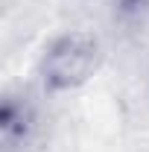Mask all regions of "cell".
Masks as SVG:
<instances>
[{"label": "cell", "instance_id": "2", "mask_svg": "<svg viewBox=\"0 0 149 152\" xmlns=\"http://www.w3.org/2000/svg\"><path fill=\"white\" fill-rule=\"evenodd\" d=\"M35 132V108L26 96L9 94L0 105V143L6 152L20 149L23 143H29V137Z\"/></svg>", "mask_w": 149, "mask_h": 152}, {"label": "cell", "instance_id": "1", "mask_svg": "<svg viewBox=\"0 0 149 152\" xmlns=\"http://www.w3.org/2000/svg\"><path fill=\"white\" fill-rule=\"evenodd\" d=\"M102 64V44L93 32L70 29L53 38L38 61V79L47 91L64 94L76 91L91 79Z\"/></svg>", "mask_w": 149, "mask_h": 152}]
</instances>
